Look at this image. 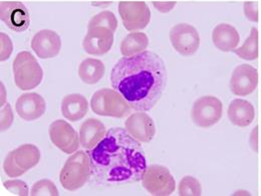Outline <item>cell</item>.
I'll return each instance as SVG.
<instances>
[{"label": "cell", "instance_id": "6da1fadb", "mask_svg": "<svg viewBox=\"0 0 261 196\" xmlns=\"http://www.w3.org/2000/svg\"><path fill=\"white\" fill-rule=\"evenodd\" d=\"M87 152L95 180L106 186L137 183L148 167L141 142L121 127L109 129L98 145Z\"/></svg>", "mask_w": 261, "mask_h": 196}, {"label": "cell", "instance_id": "7a4b0ae2", "mask_svg": "<svg viewBox=\"0 0 261 196\" xmlns=\"http://www.w3.org/2000/svg\"><path fill=\"white\" fill-rule=\"evenodd\" d=\"M111 85L137 112L152 110L163 96L168 75L162 58L146 51L124 57L114 65Z\"/></svg>", "mask_w": 261, "mask_h": 196}, {"label": "cell", "instance_id": "3957f363", "mask_svg": "<svg viewBox=\"0 0 261 196\" xmlns=\"http://www.w3.org/2000/svg\"><path fill=\"white\" fill-rule=\"evenodd\" d=\"M91 158L88 152L77 150L65 161L60 172V182L67 191H76L84 187L92 176Z\"/></svg>", "mask_w": 261, "mask_h": 196}, {"label": "cell", "instance_id": "277c9868", "mask_svg": "<svg viewBox=\"0 0 261 196\" xmlns=\"http://www.w3.org/2000/svg\"><path fill=\"white\" fill-rule=\"evenodd\" d=\"M14 83L21 91H31L37 88L43 79V70L30 52L23 51L16 55L13 64Z\"/></svg>", "mask_w": 261, "mask_h": 196}, {"label": "cell", "instance_id": "5b68a950", "mask_svg": "<svg viewBox=\"0 0 261 196\" xmlns=\"http://www.w3.org/2000/svg\"><path fill=\"white\" fill-rule=\"evenodd\" d=\"M93 113L102 117L123 119L130 116L132 108L124 97L115 89H100L91 99Z\"/></svg>", "mask_w": 261, "mask_h": 196}, {"label": "cell", "instance_id": "8992f818", "mask_svg": "<svg viewBox=\"0 0 261 196\" xmlns=\"http://www.w3.org/2000/svg\"><path fill=\"white\" fill-rule=\"evenodd\" d=\"M40 151L33 144H23L10 151L3 162L4 173L10 178L20 177L40 161Z\"/></svg>", "mask_w": 261, "mask_h": 196}, {"label": "cell", "instance_id": "52a82bcc", "mask_svg": "<svg viewBox=\"0 0 261 196\" xmlns=\"http://www.w3.org/2000/svg\"><path fill=\"white\" fill-rule=\"evenodd\" d=\"M142 184L148 193L154 196L171 195L176 189V181L170 170L157 164L147 167Z\"/></svg>", "mask_w": 261, "mask_h": 196}, {"label": "cell", "instance_id": "ba28073f", "mask_svg": "<svg viewBox=\"0 0 261 196\" xmlns=\"http://www.w3.org/2000/svg\"><path fill=\"white\" fill-rule=\"evenodd\" d=\"M223 115V104L214 96L197 99L191 109V119L197 127L207 129L217 124Z\"/></svg>", "mask_w": 261, "mask_h": 196}, {"label": "cell", "instance_id": "9c48e42d", "mask_svg": "<svg viewBox=\"0 0 261 196\" xmlns=\"http://www.w3.org/2000/svg\"><path fill=\"white\" fill-rule=\"evenodd\" d=\"M119 14L125 29L129 32L145 29L151 20V10L144 1H121Z\"/></svg>", "mask_w": 261, "mask_h": 196}, {"label": "cell", "instance_id": "30bf717a", "mask_svg": "<svg viewBox=\"0 0 261 196\" xmlns=\"http://www.w3.org/2000/svg\"><path fill=\"white\" fill-rule=\"evenodd\" d=\"M169 36L173 48L183 57H191L199 50L200 35L191 24H176L171 29Z\"/></svg>", "mask_w": 261, "mask_h": 196}, {"label": "cell", "instance_id": "8fae6325", "mask_svg": "<svg viewBox=\"0 0 261 196\" xmlns=\"http://www.w3.org/2000/svg\"><path fill=\"white\" fill-rule=\"evenodd\" d=\"M51 143L65 154H73L81 146L80 135L64 120L54 121L48 128Z\"/></svg>", "mask_w": 261, "mask_h": 196}, {"label": "cell", "instance_id": "7c38bea8", "mask_svg": "<svg viewBox=\"0 0 261 196\" xmlns=\"http://www.w3.org/2000/svg\"><path fill=\"white\" fill-rule=\"evenodd\" d=\"M258 86V70L251 65L243 64L234 68L229 87L233 95L247 97L251 95Z\"/></svg>", "mask_w": 261, "mask_h": 196}, {"label": "cell", "instance_id": "4fadbf2b", "mask_svg": "<svg viewBox=\"0 0 261 196\" xmlns=\"http://www.w3.org/2000/svg\"><path fill=\"white\" fill-rule=\"evenodd\" d=\"M0 18L13 32L22 33L31 26L28 7L18 1H1Z\"/></svg>", "mask_w": 261, "mask_h": 196}, {"label": "cell", "instance_id": "5bb4252c", "mask_svg": "<svg viewBox=\"0 0 261 196\" xmlns=\"http://www.w3.org/2000/svg\"><path fill=\"white\" fill-rule=\"evenodd\" d=\"M114 34L111 30L103 27L88 29L83 40V48L91 56H103L111 51L114 44Z\"/></svg>", "mask_w": 261, "mask_h": 196}, {"label": "cell", "instance_id": "9a60e30c", "mask_svg": "<svg viewBox=\"0 0 261 196\" xmlns=\"http://www.w3.org/2000/svg\"><path fill=\"white\" fill-rule=\"evenodd\" d=\"M32 48L41 60L56 58L62 50V38L59 33L54 31L42 30L34 34L32 39Z\"/></svg>", "mask_w": 261, "mask_h": 196}, {"label": "cell", "instance_id": "2e32d148", "mask_svg": "<svg viewBox=\"0 0 261 196\" xmlns=\"http://www.w3.org/2000/svg\"><path fill=\"white\" fill-rule=\"evenodd\" d=\"M125 129L141 143L151 142L156 135L155 123L145 112L130 114L125 121Z\"/></svg>", "mask_w": 261, "mask_h": 196}, {"label": "cell", "instance_id": "e0dca14e", "mask_svg": "<svg viewBox=\"0 0 261 196\" xmlns=\"http://www.w3.org/2000/svg\"><path fill=\"white\" fill-rule=\"evenodd\" d=\"M15 111L22 120L32 122L44 115L46 104L43 97L39 94L25 93L17 99L15 103Z\"/></svg>", "mask_w": 261, "mask_h": 196}, {"label": "cell", "instance_id": "ac0fdd59", "mask_svg": "<svg viewBox=\"0 0 261 196\" xmlns=\"http://www.w3.org/2000/svg\"><path fill=\"white\" fill-rule=\"evenodd\" d=\"M227 116L233 125L239 128H246L252 124L255 118V109L250 102L243 99H235L229 105Z\"/></svg>", "mask_w": 261, "mask_h": 196}, {"label": "cell", "instance_id": "d6986e66", "mask_svg": "<svg viewBox=\"0 0 261 196\" xmlns=\"http://www.w3.org/2000/svg\"><path fill=\"white\" fill-rule=\"evenodd\" d=\"M107 132L106 126L100 120L96 118L86 120L80 127L81 146L87 150L95 148L105 138Z\"/></svg>", "mask_w": 261, "mask_h": 196}, {"label": "cell", "instance_id": "ffe728a7", "mask_svg": "<svg viewBox=\"0 0 261 196\" xmlns=\"http://www.w3.org/2000/svg\"><path fill=\"white\" fill-rule=\"evenodd\" d=\"M212 41L216 48L223 53H229L237 48L240 35L231 24L220 23L212 32Z\"/></svg>", "mask_w": 261, "mask_h": 196}, {"label": "cell", "instance_id": "44dd1931", "mask_svg": "<svg viewBox=\"0 0 261 196\" xmlns=\"http://www.w3.org/2000/svg\"><path fill=\"white\" fill-rule=\"evenodd\" d=\"M89 111V102L81 94H69L62 101V114L70 122L81 121Z\"/></svg>", "mask_w": 261, "mask_h": 196}, {"label": "cell", "instance_id": "7402d4cb", "mask_svg": "<svg viewBox=\"0 0 261 196\" xmlns=\"http://www.w3.org/2000/svg\"><path fill=\"white\" fill-rule=\"evenodd\" d=\"M105 65L98 59L88 58L79 66V77L87 85L98 84L105 76Z\"/></svg>", "mask_w": 261, "mask_h": 196}, {"label": "cell", "instance_id": "603a6c76", "mask_svg": "<svg viewBox=\"0 0 261 196\" xmlns=\"http://www.w3.org/2000/svg\"><path fill=\"white\" fill-rule=\"evenodd\" d=\"M149 46V38L147 34L132 32L121 42V54L123 57H133L147 51Z\"/></svg>", "mask_w": 261, "mask_h": 196}, {"label": "cell", "instance_id": "cb8c5ba5", "mask_svg": "<svg viewBox=\"0 0 261 196\" xmlns=\"http://www.w3.org/2000/svg\"><path fill=\"white\" fill-rule=\"evenodd\" d=\"M233 53L244 61H255L258 59V30L252 28L250 34L245 39L240 47H237Z\"/></svg>", "mask_w": 261, "mask_h": 196}, {"label": "cell", "instance_id": "d4e9b609", "mask_svg": "<svg viewBox=\"0 0 261 196\" xmlns=\"http://www.w3.org/2000/svg\"><path fill=\"white\" fill-rule=\"evenodd\" d=\"M97 27H103L111 30L113 33H116L118 28V20L115 14L112 11L105 10L101 11L95 16H93L88 24V29L97 28Z\"/></svg>", "mask_w": 261, "mask_h": 196}, {"label": "cell", "instance_id": "484cf974", "mask_svg": "<svg viewBox=\"0 0 261 196\" xmlns=\"http://www.w3.org/2000/svg\"><path fill=\"white\" fill-rule=\"evenodd\" d=\"M178 194L180 196H200L202 194L201 183L193 176H184L179 183Z\"/></svg>", "mask_w": 261, "mask_h": 196}, {"label": "cell", "instance_id": "4316f807", "mask_svg": "<svg viewBox=\"0 0 261 196\" xmlns=\"http://www.w3.org/2000/svg\"><path fill=\"white\" fill-rule=\"evenodd\" d=\"M32 196H58L60 195L59 189L56 184L49 179H41L35 182L31 189Z\"/></svg>", "mask_w": 261, "mask_h": 196}, {"label": "cell", "instance_id": "83f0119b", "mask_svg": "<svg viewBox=\"0 0 261 196\" xmlns=\"http://www.w3.org/2000/svg\"><path fill=\"white\" fill-rule=\"evenodd\" d=\"M4 187L12 194L18 196H28L31 194L28 184L19 179H9L3 182Z\"/></svg>", "mask_w": 261, "mask_h": 196}, {"label": "cell", "instance_id": "f1b7e54d", "mask_svg": "<svg viewBox=\"0 0 261 196\" xmlns=\"http://www.w3.org/2000/svg\"><path fill=\"white\" fill-rule=\"evenodd\" d=\"M0 60L1 62H4L10 58L13 52V44L9 36L3 33H0Z\"/></svg>", "mask_w": 261, "mask_h": 196}, {"label": "cell", "instance_id": "f546056e", "mask_svg": "<svg viewBox=\"0 0 261 196\" xmlns=\"http://www.w3.org/2000/svg\"><path fill=\"white\" fill-rule=\"evenodd\" d=\"M14 120V116H13V112L11 109L10 104H5L2 108H1V122H0V128L1 131L8 130Z\"/></svg>", "mask_w": 261, "mask_h": 196}, {"label": "cell", "instance_id": "4dcf8cb0", "mask_svg": "<svg viewBox=\"0 0 261 196\" xmlns=\"http://www.w3.org/2000/svg\"><path fill=\"white\" fill-rule=\"evenodd\" d=\"M243 10L246 18L252 22L258 21V3L257 2H245Z\"/></svg>", "mask_w": 261, "mask_h": 196}, {"label": "cell", "instance_id": "1f68e13d", "mask_svg": "<svg viewBox=\"0 0 261 196\" xmlns=\"http://www.w3.org/2000/svg\"><path fill=\"white\" fill-rule=\"evenodd\" d=\"M153 6L159 10L160 12L162 13H167V12H170L171 10L174 9L175 5H176V2H160V1H154L153 3Z\"/></svg>", "mask_w": 261, "mask_h": 196}, {"label": "cell", "instance_id": "d6a6232c", "mask_svg": "<svg viewBox=\"0 0 261 196\" xmlns=\"http://www.w3.org/2000/svg\"><path fill=\"white\" fill-rule=\"evenodd\" d=\"M110 4H111V2H100V3L94 2V3H93V5H95V6H100V7H107V6L110 5Z\"/></svg>", "mask_w": 261, "mask_h": 196}]
</instances>
